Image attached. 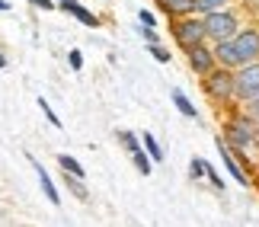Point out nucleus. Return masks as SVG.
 Masks as SVG:
<instances>
[{
  "label": "nucleus",
  "mask_w": 259,
  "mask_h": 227,
  "mask_svg": "<svg viewBox=\"0 0 259 227\" xmlns=\"http://www.w3.org/2000/svg\"><path fill=\"white\" fill-rule=\"evenodd\" d=\"M186 61H189V71H192L198 80H202L205 74H211L214 71V52H211V45L202 42V45H195V48H189L186 52Z\"/></svg>",
  "instance_id": "0eeeda50"
},
{
  "label": "nucleus",
  "mask_w": 259,
  "mask_h": 227,
  "mask_svg": "<svg viewBox=\"0 0 259 227\" xmlns=\"http://www.w3.org/2000/svg\"><path fill=\"white\" fill-rule=\"evenodd\" d=\"M115 138H118V144H122L128 154H138V151H141V141H138L135 131H118Z\"/></svg>",
  "instance_id": "f3484780"
},
{
  "label": "nucleus",
  "mask_w": 259,
  "mask_h": 227,
  "mask_svg": "<svg viewBox=\"0 0 259 227\" xmlns=\"http://www.w3.org/2000/svg\"><path fill=\"white\" fill-rule=\"evenodd\" d=\"M55 7H58V10H64L67 16H74L77 23L87 26V29H99V23H103V19H99V16L93 13V10H87V7L80 4V0H58Z\"/></svg>",
  "instance_id": "6e6552de"
},
{
  "label": "nucleus",
  "mask_w": 259,
  "mask_h": 227,
  "mask_svg": "<svg viewBox=\"0 0 259 227\" xmlns=\"http://www.w3.org/2000/svg\"><path fill=\"white\" fill-rule=\"evenodd\" d=\"M240 26H243V19H240V13H237L234 7L202 16V29H205V42H208V45L231 42V38L240 32Z\"/></svg>",
  "instance_id": "f03ea898"
},
{
  "label": "nucleus",
  "mask_w": 259,
  "mask_h": 227,
  "mask_svg": "<svg viewBox=\"0 0 259 227\" xmlns=\"http://www.w3.org/2000/svg\"><path fill=\"white\" fill-rule=\"evenodd\" d=\"M202 93H205L214 106L231 109V106H234V71L214 67L211 74H205V77H202Z\"/></svg>",
  "instance_id": "7ed1b4c3"
},
{
  "label": "nucleus",
  "mask_w": 259,
  "mask_h": 227,
  "mask_svg": "<svg viewBox=\"0 0 259 227\" xmlns=\"http://www.w3.org/2000/svg\"><path fill=\"white\" fill-rule=\"evenodd\" d=\"M170 35L173 42L189 52V48L205 42V29H202V16H183V19H170Z\"/></svg>",
  "instance_id": "20e7f679"
},
{
  "label": "nucleus",
  "mask_w": 259,
  "mask_h": 227,
  "mask_svg": "<svg viewBox=\"0 0 259 227\" xmlns=\"http://www.w3.org/2000/svg\"><path fill=\"white\" fill-rule=\"evenodd\" d=\"M231 48L240 67L259 61V26H240V32L231 38Z\"/></svg>",
  "instance_id": "423d86ee"
},
{
  "label": "nucleus",
  "mask_w": 259,
  "mask_h": 227,
  "mask_svg": "<svg viewBox=\"0 0 259 227\" xmlns=\"http://www.w3.org/2000/svg\"><path fill=\"white\" fill-rule=\"evenodd\" d=\"M141 35L147 38V45H160V32H157V29H151V26H141Z\"/></svg>",
  "instance_id": "393cba45"
},
{
  "label": "nucleus",
  "mask_w": 259,
  "mask_h": 227,
  "mask_svg": "<svg viewBox=\"0 0 259 227\" xmlns=\"http://www.w3.org/2000/svg\"><path fill=\"white\" fill-rule=\"evenodd\" d=\"M157 10L166 19H183V16H195V0H154Z\"/></svg>",
  "instance_id": "9d476101"
},
{
  "label": "nucleus",
  "mask_w": 259,
  "mask_h": 227,
  "mask_svg": "<svg viewBox=\"0 0 259 227\" xmlns=\"http://www.w3.org/2000/svg\"><path fill=\"white\" fill-rule=\"evenodd\" d=\"M67 64H71V71H80V67H83V55L77 52V48H71V52H67Z\"/></svg>",
  "instance_id": "5701e85b"
},
{
  "label": "nucleus",
  "mask_w": 259,
  "mask_h": 227,
  "mask_svg": "<svg viewBox=\"0 0 259 227\" xmlns=\"http://www.w3.org/2000/svg\"><path fill=\"white\" fill-rule=\"evenodd\" d=\"M4 67H7V58H4V52H0V71H4Z\"/></svg>",
  "instance_id": "c85d7f7f"
},
{
  "label": "nucleus",
  "mask_w": 259,
  "mask_h": 227,
  "mask_svg": "<svg viewBox=\"0 0 259 227\" xmlns=\"http://www.w3.org/2000/svg\"><path fill=\"white\" fill-rule=\"evenodd\" d=\"M259 96V61L234 71V106H246Z\"/></svg>",
  "instance_id": "39448f33"
},
{
  "label": "nucleus",
  "mask_w": 259,
  "mask_h": 227,
  "mask_svg": "<svg viewBox=\"0 0 259 227\" xmlns=\"http://www.w3.org/2000/svg\"><path fill=\"white\" fill-rule=\"evenodd\" d=\"M173 103H176V109L183 112L186 118H195V122H198V109L192 106V100H189V96H186L183 90H173Z\"/></svg>",
  "instance_id": "ddd939ff"
},
{
  "label": "nucleus",
  "mask_w": 259,
  "mask_h": 227,
  "mask_svg": "<svg viewBox=\"0 0 259 227\" xmlns=\"http://www.w3.org/2000/svg\"><path fill=\"white\" fill-rule=\"evenodd\" d=\"M38 109L45 112V118H48V122H52L55 128H61V118H58V112H52V106H48V100H42V96H38Z\"/></svg>",
  "instance_id": "412c9836"
},
{
  "label": "nucleus",
  "mask_w": 259,
  "mask_h": 227,
  "mask_svg": "<svg viewBox=\"0 0 259 227\" xmlns=\"http://www.w3.org/2000/svg\"><path fill=\"white\" fill-rule=\"evenodd\" d=\"M32 7H38V10H55V0H29Z\"/></svg>",
  "instance_id": "bb28decb"
},
{
  "label": "nucleus",
  "mask_w": 259,
  "mask_h": 227,
  "mask_svg": "<svg viewBox=\"0 0 259 227\" xmlns=\"http://www.w3.org/2000/svg\"><path fill=\"white\" fill-rule=\"evenodd\" d=\"M138 23H141V26H151V29H157V16L151 13V10H138Z\"/></svg>",
  "instance_id": "b1692460"
},
{
  "label": "nucleus",
  "mask_w": 259,
  "mask_h": 227,
  "mask_svg": "<svg viewBox=\"0 0 259 227\" xmlns=\"http://www.w3.org/2000/svg\"><path fill=\"white\" fill-rule=\"evenodd\" d=\"M58 166H61V173H67V176H77V179H83V166L77 163L71 154H58Z\"/></svg>",
  "instance_id": "2eb2a0df"
},
{
  "label": "nucleus",
  "mask_w": 259,
  "mask_h": 227,
  "mask_svg": "<svg viewBox=\"0 0 259 227\" xmlns=\"http://www.w3.org/2000/svg\"><path fill=\"white\" fill-rule=\"evenodd\" d=\"M240 109H243V112H246V115H250L253 122H256V118H259V96H256V100H250L246 106H240Z\"/></svg>",
  "instance_id": "a878e982"
},
{
  "label": "nucleus",
  "mask_w": 259,
  "mask_h": 227,
  "mask_svg": "<svg viewBox=\"0 0 259 227\" xmlns=\"http://www.w3.org/2000/svg\"><path fill=\"white\" fill-rule=\"evenodd\" d=\"M205 163L208 160H202V157H192V163H189V176H192V179H202V176H205Z\"/></svg>",
  "instance_id": "6ab92c4d"
},
{
  "label": "nucleus",
  "mask_w": 259,
  "mask_h": 227,
  "mask_svg": "<svg viewBox=\"0 0 259 227\" xmlns=\"http://www.w3.org/2000/svg\"><path fill=\"white\" fill-rule=\"evenodd\" d=\"M132 160H135V170L141 173V176H151V170H154V163H151V157H147L144 151H138V154H132Z\"/></svg>",
  "instance_id": "a211bd4d"
},
{
  "label": "nucleus",
  "mask_w": 259,
  "mask_h": 227,
  "mask_svg": "<svg viewBox=\"0 0 259 227\" xmlns=\"http://www.w3.org/2000/svg\"><path fill=\"white\" fill-rule=\"evenodd\" d=\"M7 10H10V4H7V0H0V13H7Z\"/></svg>",
  "instance_id": "cd10ccee"
},
{
  "label": "nucleus",
  "mask_w": 259,
  "mask_h": 227,
  "mask_svg": "<svg viewBox=\"0 0 259 227\" xmlns=\"http://www.w3.org/2000/svg\"><path fill=\"white\" fill-rule=\"evenodd\" d=\"M256 147H259V118H256Z\"/></svg>",
  "instance_id": "c756f323"
},
{
  "label": "nucleus",
  "mask_w": 259,
  "mask_h": 227,
  "mask_svg": "<svg viewBox=\"0 0 259 227\" xmlns=\"http://www.w3.org/2000/svg\"><path fill=\"white\" fill-rule=\"evenodd\" d=\"M231 0H195V16H208V13H218V10H227Z\"/></svg>",
  "instance_id": "4468645a"
},
{
  "label": "nucleus",
  "mask_w": 259,
  "mask_h": 227,
  "mask_svg": "<svg viewBox=\"0 0 259 227\" xmlns=\"http://www.w3.org/2000/svg\"><path fill=\"white\" fill-rule=\"evenodd\" d=\"M64 186L71 189V195H74V199H80V202H87V199H90V192H87L83 179H77V176H67V173H64Z\"/></svg>",
  "instance_id": "dca6fc26"
},
{
  "label": "nucleus",
  "mask_w": 259,
  "mask_h": 227,
  "mask_svg": "<svg viewBox=\"0 0 259 227\" xmlns=\"http://www.w3.org/2000/svg\"><path fill=\"white\" fill-rule=\"evenodd\" d=\"M151 55H154V58H157L160 64H170V61H173L170 48H163V45H151Z\"/></svg>",
  "instance_id": "4be33fe9"
},
{
  "label": "nucleus",
  "mask_w": 259,
  "mask_h": 227,
  "mask_svg": "<svg viewBox=\"0 0 259 227\" xmlns=\"http://www.w3.org/2000/svg\"><path fill=\"white\" fill-rule=\"evenodd\" d=\"M221 141L231 147V151H240V154H250L256 147V122L246 115L240 106H231V115L224 118L221 125Z\"/></svg>",
  "instance_id": "f257e3e1"
},
{
  "label": "nucleus",
  "mask_w": 259,
  "mask_h": 227,
  "mask_svg": "<svg viewBox=\"0 0 259 227\" xmlns=\"http://www.w3.org/2000/svg\"><path fill=\"white\" fill-rule=\"evenodd\" d=\"M205 176H208V183H211V186H214L218 192L224 189V179H221V173H218V170H214L211 163H205Z\"/></svg>",
  "instance_id": "aec40b11"
},
{
  "label": "nucleus",
  "mask_w": 259,
  "mask_h": 227,
  "mask_svg": "<svg viewBox=\"0 0 259 227\" xmlns=\"http://www.w3.org/2000/svg\"><path fill=\"white\" fill-rule=\"evenodd\" d=\"M138 141H141V151L151 157V163H160L163 160V147L157 144V138L151 131H144V134H138Z\"/></svg>",
  "instance_id": "f8f14e48"
},
{
  "label": "nucleus",
  "mask_w": 259,
  "mask_h": 227,
  "mask_svg": "<svg viewBox=\"0 0 259 227\" xmlns=\"http://www.w3.org/2000/svg\"><path fill=\"white\" fill-rule=\"evenodd\" d=\"M214 147H218V154H221V163H224V170L234 176V183H240V186H250V183H253V176L246 173V170H240V163L234 160V154L227 151V144L221 141V138H214Z\"/></svg>",
  "instance_id": "1a4fd4ad"
},
{
  "label": "nucleus",
  "mask_w": 259,
  "mask_h": 227,
  "mask_svg": "<svg viewBox=\"0 0 259 227\" xmlns=\"http://www.w3.org/2000/svg\"><path fill=\"white\" fill-rule=\"evenodd\" d=\"M29 163H32V170H35V176H38V186H42L45 199H48V202H52L55 208H58V205H61V192H58V186L52 183V176H48V170H45V166L35 160V157H29Z\"/></svg>",
  "instance_id": "9b49d317"
}]
</instances>
